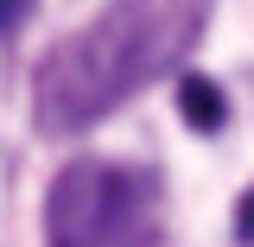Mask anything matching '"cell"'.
I'll return each instance as SVG.
<instances>
[{
	"label": "cell",
	"instance_id": "6da1fadb",
	"mask_svg": "<svg viewBox=\"0 0 254 247\" xmlns=\"http://www.w3.org/2000/svg\"><path fill=\"white\" fill-rule=\"evenodd\" d=\"M216 0H108L83 32L58 38L32 76L38 133H83L153 76L178 70L210 26Z\"/></svg>",
	"mask_w": 254,
	"mask_h": 247
},
{
	"label": "cell",
	"instance_id": "5b68a950",
	"mask_svg": "<svg viewBox=\"0 0 254 247\" xmlns=\"http://www.w3.org/2000/svg\"><path fill=\"white\" fill-rule=\"evenodd\" d=\"M26 13H32V0H0V38L26 26Z\"/></svg>",
	"mask_w": 254,
	"mask_h": 247
},
{
	"label": "cell",
	"instance_id": "7a4b0ae2",
	"mask_svg": "<svg viewBox=\"0 0 254 247\" xmlns=\"http://www.w3.org/2000/svg\"><path fill=\"white\" fill-rule=\"evenodd\" d=\"M140 222V184L108 158H76L51 178L45 241L51 247H127Z\"/></svg>",
	"mask_w": 254,
	"mask_h": 247
},
{
	"label": "cell",
	"instance_id": "3957f363",
	"mask_svg": "<svg viewBox=\"0 0 254 247\" xmlns=\"http://www.w3.org/2000/svg\"><path fill=\"white\" fill-rule=\"evenodd\" d=\"M178 108H185V121L197 127V133H216V127L229 121L222 89L210 83V76H197V70H185V76H178Z\"/></svg>",
	"mask_w": 254,
	"mask_h": 247
},
{
	"label": "cell",
	"instance_id": "277c9868",
	"mask_svg": "<svg viewBox=\"0 0 254 247\" xmlns=\"http://www.w3.org/2000/svg\"><path fill=\"white\" fill-rule=\"evenodd\" d=\"M235 241H242V247H254V184H248V197L235 203Z\"/></svg>",
	"mask_w": 254,
	"mask_h": 247
}]
</instances>
